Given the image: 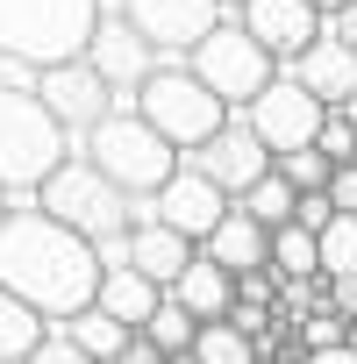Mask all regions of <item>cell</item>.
I'll return each mask as SVG.
<instances>
[{
  "label": "cell",
  "mask_w": 357,
  "mask_h": 364,
  "mask_svg": "<svg viewBox=\"0 0 357 364\" xmlns=\"http://www.w3.org/2000/svg\"><path fill=\"white\" fill-rule=\"evenodd\" d=\"M100 0H0V58L15 65H65L86 50Z\"/></svg>",
  "instance_id": "obj_4"
},
{
  "label": "cell",
  "mask_w": 357,
  "mask_h": 364,
  "mask_svg": "<svg viewBox=\"0 0 357 364\" xmlns=\"http://www.w3.org/2000/svg\"><path fill=\"white\" fill-rule=\"evenodd\" d=\"M343 114H350V122H357V93H350V100H343Z\"/></svg>",
  "instance_id": "obj_39"
},
{
  "label": "cell",
  "mask_w": 357,
  "mask_h": 364,
  "mask_svg": "<svg viewBox=\"0 0 357 364\" xmlns=\"http://www.w3.org/2000/svg\"><path fill=\"white\" fill-rule=\"evenodd\" d=\"M350 164H357V157H350Z\"/></svg>",
  "instance_id": "obj_42"
},
{
  "label": "cell",
  "mask_w": 357,
  "mask_h": 364,
  "mask_svg": "<svg viewBox=\"0 0 357 364\" xmlns=\"http://www.w3.org/2000/svg\"><path fill=\"white\" fill-rule=\"evenodd\" d=\"M201 243L193 236H178V229H164V222H136L129 229V243H122V257L143 272V279H157V286H171L178 272H186V257H193Z\"/></svg>",
  "instance_id": "obj_18"
},
{
  "label": "cell",
  "mask_w": 357,
  "mask_h": 364,
  "mask_svg": "<svg viewBox=\"0 0 357 364\" xmlns=\"http://www.w3.org/2000/svg\"><path fill=\"white\" fill-rule=\"evenodd\" d=\"M300 364H357V336L336 343V350H300Z\"/></svg>",
  "instance_id": "obj_35"
},
{
  "label": "cell",
  "mask_w": 357,
  "mask_h": 364,
  "mask_svg": "<svg viewBox=\"0 0 357 364\" xmlns=\"http://www.w3.org/2000/svg\"><path fill=\"white\" fill-rule=\"evenodd\" d=\"M350 328H357V321L321 300L314 314H300V350H336V343H350Z\"/></svg>",
  "instance_id": "obj_28"
},
{
  "label": "cell",
  "mask_w": 357,
  "mask_h": 364,
  "mask_svg": "<svg viewBox=\"0 0 357 364\" xmlns=\"http://www.w3.org/2000/svg\"><path fill=\"white\" fill-rule=\"evenodd\" d=\"M22 364H100V357H86V350H79V343H72V336L50 321V328H43V343H36Z\"/></svg>",
  "instance_id": "obj_30"
},
{
  "label": "cell",
  "mask_w": 357,
  "mask_h": 364,
  "mask_svg": "<svg viewBox=\"0 0 357 364\" xmlns=\"http://www.w3.org/2000/svg\"><path fill=\"white\" fill-rule=\"evenodd\" d=\"M236 208H243V215H257L265 229H279V222H293V186H286V178H279V164H272L265 178H250V186L236 193Z\"/></svg>",
  "instance_id": "obj_24"
},
{
  "label": "cell",
  "mask_w": 357,
  "mask_h": 364,
  "mask_svg": "<svg viewBox=\"0 0 357 364\" xmlns=\"http://www.w3.org/2000/svg\"><path fill=\"white\" fill-rule=\"evenodd\" d=\"M293 222H300V229H314V236H321V229H329V222H336V200H329V193H293Z\"/></svg>",
  "instance_id": "obj_31"
},
{
  "label": "cell",
  "mask_w": 357,
  "mask_h": 364,
  "mask_svg": "<svg viewBox=\"0 0 357 364\" xmlns=\"http://www.w3.org/2000/svg\"><path fill=\"white\" fill-rule=\"evenodd\" d=\"M272 272H279V279H321V243H314V229L279 222V229H272Z\"/></svg>",
  "instance_id": "obj_22"
},
{
  "label": "cell",
  "mask_w": 357,
  "mask_h": 364,
  "mask_svg": "<svg viewBox=\"0 0 357 364\" xmlns=\"http://www.w3.org/2000/svg\"><path fill=\"white\" fill-rule=\"evenodd\" d=\"M178 157H186L193 171H208L215 186L229 193V200H236V193L250 186V178H265V171H272V150L257 143V129H250L243 114H229V122H222V129H215L208 143H193V150H178Z\"/></svg>",
  "instance_id": "obj_11"
},
{
  "label": "cell",
  "mask_w": 357,
  "mask_h": 364,
  "mask_svg": "<svg viewBox=\"0 0 357 364\" xmlns=\"http://www.w3.org/2000/svg\"><path fill=\"white\" fill-rule=\"evenodd\" d=\"M107 86H114V100H136V86L157 72V50H150V36L122 15V8H100V22H93V36H86V50H79Z\"/></svg>",
  "instance_id": "obj_10"
},
{
  "label": "cell",
  "mask_w": 357,
  "mask_h": 364,
  "mask_svg": "<svg viewBox=\"0 0 357 364\" xmlns=\"http://www.w3.org/2000/svg\"><path fill=\"white\" fill-rule=\"evenodd\" d=\"M136 114H143L171 150H193V143H208L236 107H229L215 86H201L186 58H157V72L136 86Z\"/></svg>",
  "instance_id": "obj_3"
},
{
  "label": "cell",
  "mask_w": 357,
  "mask_h": 364,
  "mask_svg": "<svg viewBox=\"0 0 357 364\" xmlns=\"http://www.w3.org/2000/svg\"><path fill=\"white\" fill-rule=\"evenodd\" d=\"M58 328H65V336H72V343H79L86 357H100V364H107V357H122V343L136 336V328H122V321H114L107 307H79V314H65Z\"/></svg>",
  "instance_id": "obj_21"
},
{
  "label": "cell",
  "mask_w": 357,
  "mask_h": 364,
  "mask_svg": "<svg viewBox=\"0 0 357 364\" xmlns=\"http://www.w3.org/2000/svg\"><path fill=\"white\" fill-rule=\"evenodd\" d=\"M321 114H329V107H321V100H314V93H307V86H300V79H293L286 65H279V72H272V79L257 86V100L243 107V122L257 129V143H265L272 157H286V150L314 143Z\"/></svg>",
  "instance_id": "obj_8"
},
{
  "label": "cell",
  "mask_w": 357,
  "mask_h": 364,
  "mask_svg": "<svg viewBox=\"0 0 357 364\" xmlns=\"http://www.w3.org/2000/svg\"><path fill=\"white\" fill-rule=\"evenodd\" d=\"M150 200H157V222H164V229H178V236H193V243H201V236H208V229L222 222V208H229V193L215 186L208 171H193L186 157H178V171L164 178V186H157Z\"/></svg>",
  "instance_id": "obj_14"
},
{
  "label": "cell",
  "mask_w": 357,
  "mask_h": 364,
  "mask_svg": "<svg viewBox=\"0 0 357 364\" xmlns=\"http://www.w3.org/2000/svg\"><path fill=\"white\" fill-rule=\"evenodd\" d=\"M321 286H329V307L357 321V272H350V279H321Z\"/></svg>",
  "instance_id": "obj_34"
},
{
  "label": "cell",
  "mask_w": 357,
  "mask_h": 364,
  "mask_svg": "<svg viewBox=\"0 0 357 364\" xmlns=\"http://www.w3.org/2000/svg\"><path fill=\"white\" fill-rule=\"evenodd\" d=\"M65 157H72V136L50 122L36 86H8L0 79V193L8 200H36V186Z\"/></svg>",
  "instance_id": "obj_2"
},
{
  "label": "cell",
  "mask_w": 357,
  "mask_h": 364,
  "mask_svg": "<svg viewBox=\"0 0 357 364\" xmlns=\"http://www.w3.org/2000/svg\"><path fill=\"white\" fill-rule=\"evenodd\" d=\"M314 243H321V279H350L357 272V215H336Z\"/></svg>",
  "instance_id": "obj_26"
},
{
  "label": "cell",
  "mask_w": 357,
  "mask_h": 364,
  "mask_svg": "<svg viewBox=\"0 0 357 364\" xmlns=\"http://www.w3.org/2000/svg\"><path fill=\"white\" fill-rule=\"evenodd\" d=\"M36 100L50 107V122H58V129L72 136V150H79V143L93 136V122L114 107V86H107L86 58H65V65H43V72H36Z\"/></svg>",
  "instance_id": "obj_9"
},
{
  "label": "cell",
  "mask_w": 357,
  "mask_h": 364,
  "mask_svg": "<svg viewBox=\"0 0 357 364\" xmlns=\"http://www.w3.org/2000/svg\"><path fill=\"white\" fill-rule=\"evenodd\" d=\"M0 215H8V193H0Z\"/></svg>",
  "instance_id": "obj_41"
},
{
  "label": "cell",
  "mask_w": 357,
  "mask_h": 364,
  "mask_svg": "<svg viewBox=\"0 0 357 364\" xmlns=\"http://www.w3.org/2000/svg\"><path fill=\"white\" fill-rule=\"evenodd\" d=\"M314 8H321V15H336V8H350V0H314Z\"/></svg>",
  "instance_id": "obj_37"
},
{
  "label": "cell",
  "mask_w": 357,
  "mask_h": 364,
  "mask_svg": "<svg viewBox=\"0 0 357 364\" xmlns=\"http://www.w3.org/2000/svg\"><path fill=\"white\" fill-rule=\"evenodd\" d=\"M229 15H236V22H243V29H250L279 65H286V58H300V50L321 36V22H329L314 0H243V8H229Z\"/></svg>",
  "instance_id": "obj_13"
},
{
  "label": "cell",
  "mask_w": 357,
  "mask_h": 364,
  "mask_svg": "<svg viewBox=\"0 0 357 364\" xmlns=\"http://www.w3.org/2000/svg\"><path fill=\"white\" fill-rule=\"evenodd\" d=\"M201 250H208L215 264H229V272H250V264H272V229L229 200V208H222V222L201 236Z\"/></svg>",
  "instance_id": "obj_16"
},
{
  "label": "cell",
  "mask_w": 357,
  "mask_h": 364,
  "mask_svg": "<svg viewBox=\"0 0 357 364\" xmlns=\"http://www.w3.org/2000/svg\"><path fill=\"white\" fill-rule=\"evenodd\" d=\"M329 200H336V215H357V164H336L329 171V186H321Z\"/></svg>",
  "instance_id": "obj_32"
},
{
  "label": "cell",
  "mask_w": 357,
  "mask_h": 364,
  "mask_svg": "<svg viewBox=\"0 0 357 364\" xmlns=\"http://www.w3.org/2000/svg\"><path fill=\"white\" fill-rule=\"evenodd\" d=\"M79 157H93L122 193H157L164 178L178 171V150L136 114V100H114V107L93 122V136L79 143Z\"/></svg>",
  "instance_id": "obj_5"
},
{
  "label": "cell",
  "mask_w": 357,
  "mask_h": 364,
  "mask_svg": "<svg viewBox=\"0 0 357 364\" xmlns=\"http://www.w3.org/2000/svg\"><path fill=\"white\" fill-rule=\"evenodd\" d=\"M272 164H279V178H286L293 193H321V186H329V171H336L314 143H300V150H286V157H272Z\"/></svg>",
  "instance_id": "obj_27"
},
{
  "label": "cell",
  "mask_w": 357,
  "mask_h": 364,
  "mask_svg": "<svg viewBox=\"0 0 357 364\" xmlns=\"http://www.w3.org/2000/svg\"><path fill=\"white\" fill-rule=\"evenodd\" d=\"M164 293L186 307V314L215 321V314H229V307H236V272H229V264H215L208 250H193V257H186V272H178Z\"/></svg>",
  "instance_id": "obj_17"
},
{
  "label": "cell",
  "mask_w": 357,
  "mask_h": 364,
  "mask_svg": "<svg viewBox=\"0 0 357 364\" xmlns=\"http://www.w3.org/2000/svg\"><path fill=\"white\" fill-rule=\"evenodd\" d=\"M107 364H164V350H157V343H150V336L136 328V336L122 343V357H107Z\"/></svg>",
  "instance_id": "obj_33"
},
{
  "label": "cell",
  "mask_w": 357,
  "mask_h": 364,
  "mask_svg": "<svg viewBox=\"0 0 357 364\" xmlns=\"http://www.w3.org/2000/svg\"><path fill=\"white\" fill-rule=\"evenodd\" d=\"M329 29H336V36H343V43L357 50V0H350V8H336V15H329Z\"/></svg>",
  "instance_id": "obj_36"
},
{
  "label": "cell",
  "mask_w": 357,
  "mask_h": 364,
  "mask_svg": "<svg viewBox=\"0 0 357 364\" xmlns=\"http://www.w3.org/2000/svg\"><path fill=\"white\" fill-rule=\"evenodd\" d=\"M36 200H43L65 229H79L93 250H107V243H122V236H129V200H136V193H122L93 157H79V150H72V157L43 178V186H36Z\"/></svg>",
  "instance_id": "obj_6"
},
{
  "label": "cell",
  "mask_w": 357,
  "mask_h": 364,
  "mask_svg": "<svg viewBox=\"0 0 357 364\" xmlns=\"http://www.w3.org/2000/svg\"><path fill=\"white\" fill-rule=\"evenodd\" d=\"M186 65H193V79H201V86H215L236 114H243V107L257 100V86L279 72V58H272V50H265V43H257L236 15H222V22H215V29L186 50Z\"/></svg>",
  "instance_id": "obj_7"
},
{
  "label": "cell",
  "mask_w": 357,
  "mask_h": 364,
  "mask_svg": "<svg viewBox=\"0 0 357 364\" xmlns=\"http://www.w3.org/2000/svg\"><path fill=\"white\" fill-rule=\"evenodd\" d=\"M0 286L29 300L43 321H65L93 307L100 250L79 229H65L43 200H8V215H0Z\"/></svg>",
  "instance_id": "obj_1"
},
{
  "label": "cell",
  "mask_w": 357,
  "mask_h": 364,
  "mask_svg": "<svg viewBox=\"0 0 357 364\" xmlns=\"http://www.w3.org/2000/svg\"><path fill=\"white\" fill-rule=\"evenodd\" d=\"M114 8L150 36V50L157 58H186L229 8H222V0H114Z\"/></svg>",
  "instance_id": "obj_12"
},
{
  "label": "cell",
  "mask_w": 357,
  "mask_h": 364,
  "mask_svg": "<svg viewBox=\"0 0 357 364\" xmlns=\"http://www.w3.org/2000/svg\"><path fill=\"white\" fill-rule=\"evenodd\" d=\"M286 72H293V79H300L321 107H343V100L357 93V50H350L329 22H321V36H314L300 58H286Z\"/></svg>",
  "instance_id": "obj_15"
},
{
  "label": "cell",
  "mask_w": 357,
  "mask_h": 364,
  "mask_svg": "<svg viewBox=\"0 0 357 364\" xmlns=\"http://www.w3.org/2000/svg\"><path fill=\"white\" fill-rule=\"evenodd\" d=\"M164 364H201V357H193V350H178V357H164Z\"/></svg>",
  "instance_id": "obj_38"
},
{
  "label": "cell",
  "mask_w": 357,
  "mask_h": 364,
  "mask_svg": "<svg viewBox=\"0 0 357 364\" xmlns=\"http://www.w3.org/2000/svg\"><path fill=\"white\" fill-rule=\"evenodd\" d=\"M143 336H150L164 357H178V350H193V336H201V314H186V307H178V300L164 293V300H157V314L143 321Z\"/></svg>",
  "instance_id": "obj_25"
},
{
  "label": "cell",
  "mask_w": 357,
  "mask_h": 364,
  "mask_svg": "<svg viewBox=\"0 0 357 364\" xmlns=\"http://www.w3.org/2000/svg\"><path fill=\"white\" fill-rule=\"evenodd\" d=\"M314 150H321L329 164H350V157H357V122H350L343 107H329L321 129H314Z\"/></svg>",
  "instance_id": "obj_29"
},
{
  "label": "cell",
  "mask_w": 357,
  "mask_h": 364,
  "mask_svg": "<svg viewBox=\"0 0 357 364\" xmlns=\"http://www.w3.org/2000/svg\"><path fill=\"white\" fill-rule=\"evenodd\" d=\"M222 8H243V0H222Z\"/></svg>",
  "instance_id": "obj_40"
},
{
  "label": "cell",
  "mask_w": 357,
  "mask_h": 364,
  "mask_svg": "<svg viewBox=\"0 0 357 364\" xmlns=\"http://www.w3.org/2000/svg\"><path fill=\"white\" fill-rule=\"evenodd\" d=\"M193 357H201V364H257V336H243L229 314H215V321H201Z\"/></svg>",
  "instance_id": "obj_23"
},
{
  "label": "cell",
  "mask_w": 357,
  "mask_h": 364,
  "mask_svg": "<svg viewBox=\"0 0 357 364\" xmlns=\"http://www.w3.org/2000/svg\"><path fill=\"white\" fill-rule=\"evenodd\" d=\"M43 328H50V321H43L29 300H15L8 286H0V364H22V357L43 343Z\"/></svg>",
  "instance_id": "obj_20"
},
{
  "label": "cell",
  "mask_w": 357,
  "mask_h": 364,
  "mask_svg": "<svg viewBox=\"0 0 357 364\" xmlns=\"http://www.w3.org/2000/svg\"><path fill=\"white\" fill-rule=\"evenodd\" d=\"M157 300H164V286L157 279H143L136 264H100V286H93V307H107L122 328H143L150 314H157Z\"/></svg>",
  "instance_id": "obj_19"
}]
</instances>
